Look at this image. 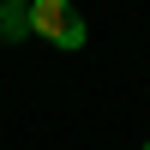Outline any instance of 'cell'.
<instances>
[{
  "label": "cell",
  "instance_id": "1",
  "mask_svg": "<svg viewBox=\"0 0 150 150\" xmlns=\"http://www.w3.org/2000/svg\"><path fill=\"white\" fill-rule=\"evenodd\" d=\"M30 30L36 36H48L54 48H84V18H78V6L72 0H30Z\"/></svg>",
  "mask_w": 150,
  "mask_h": 150
},
{
  "label": "cell",
  "instance_id": "2",
  "mask_svg": "<svg viewBox=\"0 0 150 150\" xmlns=\"http://www.w3.org/2000/svg\"><path fill=\"white\" fill-rule=\"evenodd\" d=\"M18 36H30V6L24 0H6L0 6V42H18Z\"/></svg>",
  "mask_w": 150,
  "mask_h": 150
},
{
  "label": "cell",
  "instance_id": "3",
  "mask_svg": "<svg viewBox=\"0 0 150 150\" xmlns=\"http://www.w3.org/2000/svg\"><path fill=\"white\" fill-rule=\"evenodd\" d=\"M144 150H150V144H144Z\"/></svg>",
  "mask_w": 150,
  "mask_h": 150
}]
</instances>
